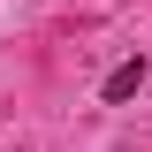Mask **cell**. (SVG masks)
I'll list each match as a JSON object with an SVG mask.
<instances>
[{
	"mask_svg": "<svg viewBox=\"0 0 152 152\" xmlns=\"http://www.w3.org/2000/svg\"><path fill=\"white\" fill-rule=\"evenodd\" d=\"M137 84H145V53H137V61H122V69L99 84V99H107V107H122V99H137Z\"/></svg>",
	"mask_w": 152,
	"mask_h": 152,
	"instance_id": "6da1fadb",
	"label": "cell"
}]
</instances>
